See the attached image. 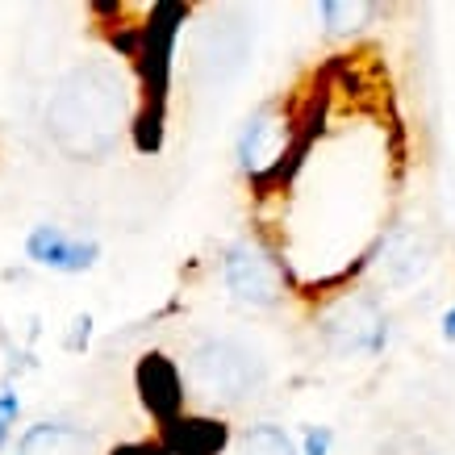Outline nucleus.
Here are the masks:
<instances>
[{"label": "nucleus", "mask_w": 455, "mask_h": 455, "mask_svg": "<svg viewBox=\"0 0 455 455\" xmlns=\"http://www.w3.org/2000/svg\"><path fill=\"white\" fill-rule=\"evenodd\" d=\"M134 113V97L122 68L88 59L55 84L46 100V134L71 159H105L122 142Z\"/></svg>", "instance_id": "obj_1"}, {"label": "nucleus", "mask_w": 455, "mask_h": 455, "mask_svg": "<svg viewBox=\"0 0 455 455\" xmlns=\"http://www.w3.org/2000/svg\"><path fill=\"white\" fill-rule=\"evenodd\" d=\"M188 385L209 405H238L263 385V359L238 339H205L188 355Z\"/></svg>", "instance_id": "obj_2"}, {"label": "nucleus", "mask_w": 455, "mask_h": 455, "mask_svg": "<svg viewBox=\"0 0 455 455\" xmlns=\"http://www.w3.org/2000/svg\"><path fill=\"white\" fill-rule=\"evenodd\" d=\"M317 334L334 355L372 359L388 343V314L372 292H347V297L326 305V314L317 317Z\"/></svg>", "instance_id": "obj_3"}, {"label": "nucleus", "mask_w": 455, "mask_h": 455, "mask_svg": "<svg viewBox=\"0 0 455 455\" xmlns=\"http://www.w3.org/2000/svg\"><path fill=\"white\" fill-rule=\"evenodd\" d=\"M435 267V247H430L427 230L418 226H393L380 243H376V255H372V272L376 280L393 292H405L422 284Z\"/></svg>", "instance_id": "obj_4"}, {"label": "nucleus", "mask_w": 455, "mask_h": 455, "mask_svg": "<svg viewBox=\"0 0 455 455\" xmlns=\"http://www.w3.org/2000/svg\"><path fill=\"white\" fill-rule=\"evenodd\" d=\"M221 276H226V289L238 305L247 309H272L280 301V267L276 259L259 247V243H235L226 251V263H221Z\"/></svg>", "instance_id": "obj_5"}, {"label": "nucleus", "mask_w": 455, "mask_h": 455, "mask_svg": "<svg viewBox=\"0 0 455 455\" xmlns=\"http://www.w3.org/2000/svg\"><path fill=\"white\" fill-rule=\"evenodd\" d=\"M289 151V113L276 109V105H267L243 125V134H238V164L247 176H267L272 167H280Z\"/></svg>", "instance_id": "obj_6"}, {"label": "nucleus", "mask_w": 455, "mask_h": 455, "mask_svg": "<svg viewBox=\"0 0 455 455\" xmlns=\"http://www.w3.org/2000/svg\"><path fill=\"white\" fill-rule=\"evenodd\" d=\"M26 255L38 263V267L76 276V272H88V267L100 259V247L92 238L68 235L63 226H34L26 235Z\"/></svg>", "instance_id": "obj_7"}, {"label": "nucleus", "mask_w": 455, "mask_h": 455, "mask_svg": "<svg viewBox=\"0 0 455 455\" xmlns=\"http://www.w3.org/2000/svg\"><path fill=\"white\" fill-rule=\"evenodd\" d=\"M17 455H97V443L68 422H38L21 435Z\"/></svg>", "instance_id": "obj_8"}, {"label": "nucleus", "mask_w": 455, "mask_h": 455, "mask_svg": "<svg viewBox=\"0 0 455 455\" xmlns=\"http://www.w3.org/2000/svg\"><path fill=\"white\" fill-rule=\"evenodd\" d=\"M376 9L368 0H322L317 4V17H322V26L331 38H347V34H359V29L368 26V17Z\"/></svg>", "instance_id": "obj_9"}, {"label": "nucleus", "mask_w": 455, "mask_h": 455, "mask_svg": "<svg viewBox=\"0 0 455 455\" xmlns=\"http://www.w3.org/2000/svg\"><path fill=\"white\" fill-rule=\"evenodd\" d=\"M235 455H297V447L280 427H251L243 430Z\"/></svg>", "instance_id": "obj_10"}, {"label": "nucleus", "mask_w": 455, "mask_h": 455, "mask_svg": "<svg viewBox=\"0 0 455 455\" xmlns=\"http://www.w3.org/2000/svg\"><path fill=\"white\" fill-rule=\"evenodd\" d=\"M17 410H21V401H17L13 388L0 385V447H4V439H9V427H13Z\"/></svg>", "instance_id": "obj_11"}, {"label": "nucleus", "mask_w": 455, "mask_h": 455, "mask_svg": "<svg viewBox=\"0 0 455 455\" xmlns=\"http://www.w3.org/2000/svg\"><path fill=\"white\" fill-rule=\"evenodd\" d=\"M331 443H334L331 427H314L309 435H305V451L301 455H331Z\"/></svg>", "instance_id": "obj_12"}, {"label": "nucleus", "mask_w": 455, "mask_h": 455, "mask_svg": "<svg viewBox=\"0 0 455 455\" xmlns=\"http://www.w3.org/2000/svg\"><path fill=\"white\" fill-rule=\"evenodd\" d=\"M88 326H92V317H76V334H71V347H76V351L88 343Z\"/></svg>", "instance_id": "obj_13"}, {"label": "nucleus", "mask_w": 455, "mask_h": 455, "mask_svg": "<svg viewBox=\"0 0 455 455\" xmlns=\"http://www.w3.org/2000/svg\"><path fill=\"white\" fill-rule=\"evenodd\" d=\"M443 339H447V343H455V305L443 314Z\"/></svg>", "instance_id": "obj_14"}]
</instances>
